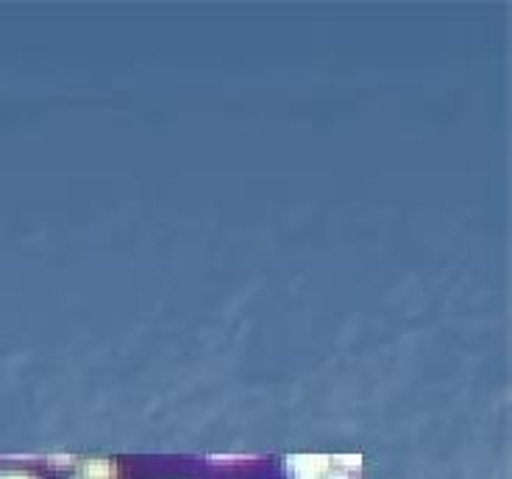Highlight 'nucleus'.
Here are the masks:
<instances>
[{"instance_id": "obj_2", "label": "nucleus", "mask_w": 512, "mask_h": 479, "mask_svg": "<svg viewBox=\"0 0 512 479\" xmlns=\"http://www.w3.org/2000/svg\"><path fill=\"white\" fill-rule=\"evenodd\" d=\"M9 479H12V477H9ZM14 479H28V477H14Z\"/></svg>"}, {"instance_id": "obj_1", "label": "nucleus", "mask_w": 512, "mask_h": 479, "mask_svg": "<svg viewBox=\"0 0 512 479\" xmlns=\"http://www.w3.org/2000/svg\"><path fill=\"white\" fill-rule=\"evenodd\" d=\"M332 479H346V477H343V474H337V477H332Z\"/></svg>"}]
</instances>
